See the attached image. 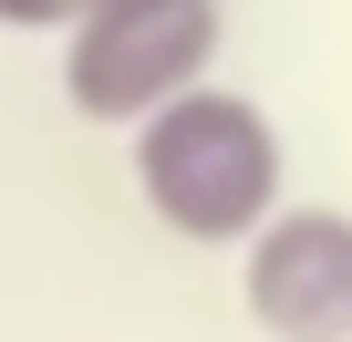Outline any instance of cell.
<instances>
[{
  "label": "cell",
  "mask_w": 352,
  "mask_h": 342,
  "mask_svg": "<svg viewBox=\"0 0 352 342\" xmlns=\"http://www.w3.org/2000/svg\"><path fill=\"white\" fill-rule=\"evenodd\" d=\"M135 197L155 208L166 239H187V249H249L280 208H290V166H280V125L259 94L239 83H187L176 104H155L135 135Z\"/></svg>",
  "instance_id": "cell-1"
},
{
  "label": "cell",
  "mask_w": 352,
  "mask_h": 342,
  "mask_svg": "<svg viewBox=\"0 0 352 342\" xmlns=\"http://www.w3.org/2000/svg\"><path fill=\"white\" fill-rule=\"evenodd\" d=\"M218 42H228V0H94L63 32V104L83 125L135 135L155 104L208 83Z\"/></svg>",
  "instance_id": "cell-2"
},
{
  "label": "cell",
  "mask_w": 352,
  "mask_h": 342,
  "mask_svg": "<svg viewBox=\"0 0 352 342\" xmlns=\"http://www.w3.org/2000/svg\"><path fill=\"white\" fill-rule=\"evenodd\" d=\"M239 301L270 342H352V208H280L239 249Z\"/></svg>",
  "instance_id": "cell-3"
},
{
  "label": "cell",
  "mask_w": 352,
  "mask_h": 342,
  "mask_svg": "<svg viewBox=\"0 0 352 342\" xmlns=\"http://www.w3.org/2000/svg\"><path fill=\"white\" fill-rule=\"evenodd\" d=\"M94 0H0V32H73Z\"/></svg>",
  "instance_id": "cell-4"
}]
</instances>
